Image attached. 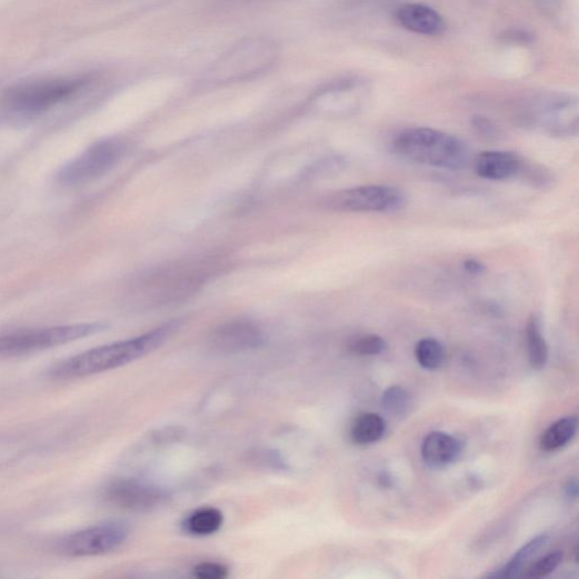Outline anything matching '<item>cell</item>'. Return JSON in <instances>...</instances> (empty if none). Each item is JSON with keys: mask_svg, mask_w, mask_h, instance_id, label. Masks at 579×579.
I'll return each instance as SVG.
<instances>
[{"mask_svg": "<svg viewBox=\"0 0 579 579\" xmlns=\"http://www.w3.org/2000/svg\"><path fill=\"white\" fill-rule=\"evenodd\" d=\"M180 327V320H173L140 337L84 351L56 365L49 375L60 380L78 379L130 365L162 347Z\"/></svg>", "mask_w": 579, "mask_h": 579, "instance_id": "cell-1", "label": "cell"}, {"mask_svg": "<svg viewBox=\"0 0 579 579\" xmlns=\"http://www.w3.org/2000/svg\"><path fill=\"white\" fill-rule=\"evenodd\" d=\"M392 148L413 163L436 169L460 170L470 160L463 140L430 127L407 128L395 137Z\"/></svg>", "mask_w": 579, "mask_h": 579, "instance_id": "cell-2", "label": "cell"}, {"mask_svg": "<svg viewBox=\"0 0 579 579\" xmlns=\"http://www.w3.org/2000/svg\"><path fill=\"white\" fill-rule=\"evenodd\" d=\"M521 120L551 138L571 139L578 134L577 98L563 93L539 96L525 109Z\"/></svg>", "mask_w": 579, "mask_h": 579, "instance_id": "cell-3", "label": "cell"}, {"mask_svg": "<svg viewBox=\"0 0 579 579\" xmlns=\"http://www.w3.org/2000/svg\"><path fill=\"white\" fill-rule=\"evenodd\" d=\"M108 329L103 323L60 326L0 337V357L20 356L66 346Z\"/></svg>", "mask_w": 579, "mask_h": 579, "instance_id": "cell-4", "label": "cell"}, {"mask_svg": "<svg viewBox=\"0 0 579 579\" xmlns=\"http://www.w3.org/2000/svg\"><path fill=\"white\" fill-rule=\"evenodd\" d=\"M478 177L490 181L521 180L533 187L552 184L553 173L519 153L511 151H487L475 160Z\"/></svg>", "mask_w": 579, "mask_h": 579, "instance_id": "cell-5", "label": "cell"}, {"mask_svg": "<svg viewBox=\"0 0 579 579\" xmlns=\"http://www.w3.org/2000/svg\"><path fill=\"white\" fill-rule=\"evenodd\" d=\"M408 204L406 192L390 184L357 186L336 192L327 206L338 212L397 213Z\"/></svg>", "mask_w": 579, "mask_h": 579, "instance_id": "cell-6", "label": "cell"}, {"mask_svg": "<svg viewBox=\"0 0 579 579\" xmlns=\"http://www.w3.org/2000/svg\"><path fill=\"white\" fill-rule=\"evenodd\" d=\"M88 83L84 79H56L26 83L11 89L7 106L22 114L43 112L78 93Z\"/></svg>", "mask_w": 579, "mask_h": 579, "instance_id": "cell-7", "label": "cell"}, {"mask_svg": "<svg viewBox=\"0 0 579 579\" xmlns=\"http://www.w3.org/2000/svg\"><path fill=\"white\" fill-rule=\"evenodd\" d=\"M278 57L274 43L267 39H250L233 47L221 57L213 70V77L227 80H242L269 71Z\"/></svg>", "mask_w": 579, "mask_h": 579, "instance_id": "cell-8", "label": "cell"}, {"mask_svg": "<svg viewBox=\"0 0 579 579\" xmlns=\"http://www.w3.org/2000/svg\"><path fill=\"white\" fill-rule=\"evenodd\" d=\"M123 152L124 147L118 140L99 141L63 166L57 174V180L70 187L96 180L109 172L119 162Z\"/></svg>", "mask_w": 579, "mask_h": 579, "instance_id": "cell-9", "label": "cell"}, {"mask_svg": "<svg viewBox=\"0 0 579 579\" xmlns=\"http://www.w3.org/2000/svg\"><path fill=\"white\" fill-rule=\"evenodd\" d=\"M131 531L120 522L94 526L71 535L60 543V550L71 557H96L118 550Z\"/></svg>", "mask_w": 579, "mask_h": 579, "instance_id": "cell-10", "label": "cell"}, {"mask_svg": "<svg viewBox=\"0 0 579 579\" xmlns=\"http://www.w3.org/2000/svg\"><path fill=\"white\" fill-rule=\"evenodd\" d=\"M266 337L261 328L251 320H230L212 331L209 348L221 355H236L261 348Z\"/></svg>", "mask_w": 579, "mask_h": 579, "instance_id": "cell-11", "label": "cell"}, {"mask_svg": "<svg viewBox=\"0 0 579 579\" xmlns=\"http://www.w3.org/2000/svg\"><path fill=\"white\" fill-rule=\"evenodd\" d=\"M106 500L120 509L149 511L161 506L168 498L160 487L136 479L112 482L104 492Z\"/></svg>", "mask_w": 579, "mask_h": 579, "instance_id": "cell-12", "label": "cell"}, {"mask_svg": "<svg viewBox=\"0 0 579 579\" xmlns=\"http://www.w3.org/2000/svg\"><path fill=\"white\" fill-rule=\"evenodd\" d=\"M462 452V440L441 431L428 433L421 446L422 460L432 469H442L455 463Z\"/></svg>", "mask_w": 579, "mask_h": 579, "instance_id": "cell-13", "label": "cell"}, {"mask_svg": "<svg viewBox=\"0 0 579 579\" xmlns=\"http://www.w3.org/2000/svg\"><path fill=\"white\" fill-rule=\"evenodd\" d=\"M397 22L406 30L426 37H438L446 30L443 18L423 4H405L395 13Z\"/></svg>", "mask_w": 579, "mask_h": 579, "instance_id": "cell-14", "label": "cell"}, {"mask_svg": "<svg viewBox=\"0 0 579 579\" xmlns=\"http://www.w3.org/2000/svg\"><path fill=\"white\" fill-rule=\"evenodd\" d=\"M223 526V513L216 507H202L192 511L184 520L183 530L194 537H210Z\"/></svg>", "mask_w": 579, "mask_h": 579, "instance_id": "cell-15", "label": "cell"}, {"mask_svg": "<svg viewBox=\"0 0 579 579\" xmlns=\"http://www.w3.org/2000/svg\"><path fill=\"white\" fill-rule=\"evenodd\" d=\"M549 536L541 535L525 545L509 561L501 568L487 573L486 578H515L521 576L526 563L548 542Z\"/></svg>", "mask_w": 579, "mask_h": 579, "instance_id": "cell-16", "label": "cell"}, {"mask_svg": "<svg viewBox=\"0 0 579 579\" xmlns=\"http://www.w3.org/2000/svg\"><path fill=\"white\" fill-rule=\"evenodd\" d=\"M527 346L531 367L538 371L545 369L549 359V349L542 332L541 319L535 313L527 323Z\"/></svg>", "mask_w": 579, "mask_h": 579, "instance_id": "cell-17", "label": "cell"}, {"mask_svg": "<svg viewBox=\"0 0 579 579\" xmlns=\"http://www.w3.org/2000/svg\"><path fill=\"white\" fill-rule=\"evenodd\" d=\"M385 432V420L379 415L371 412L359 415L350 429L352 441L361 446L372 445L379 441Z\"/></svg>", "mask_w": 579, "mask_h": 579, "instance_id": "cell-18", "label": "cell"}, {"mask_svg": "<svg viewBox=\"0 0 579 579\" xmlns=\"http://www.w3.org/2000/svg\"><path fill=\"white\" fill-rule=\"evenodd\" d=\"M577 417H566L552 423L541 436L540 447L545 452H556L572 440L577 432Z\"/></svg>", "mask_w": 579, "mask_h": 579, "instance_id": "cell-19", "label": "cell"}, {"mask_svg": "<svg viewBox=\"0 0 579 579\" xmlns=\"http://www.w3.org/2000/svg\"><path fill=\"white\" fill-rule=\"evenodd\" d=\"M246 462L254 468L276 472H286L290 469L282 455L271 448H254L249 450L246 456Z\"/></svg>", "mask_w": 579, "mask_h": 579, "instance_id": "cell-20", "label": "cell"}, {"mask_svg": "<svg viewBox=\"0 0 579 579\" xmlns=\"http://www.w3.org/2000/svg\"><path fill=\"white\" fill-rule=\"evenodd\" d=\"M416 359L427 370H436L441 367L445 351L441 343L432 338L420 340L416 346Z\"/></svg>", "mask_w": 579, "mask_h": 579, "instance_id": "cell-21", "label": "cell"}, {"mask_svg": "<svg viewBox=\"0 0 579 579\" xmlns=\"http://www.w3.org/2000/svg\"><path fill=\"white\" fill-rule=\"evenodd\" d=\"M382 407L395 417L406 416L411 409V398L401 386H391L381 398Z\"/></svg>", "mask_w": 579, "mask_h": 579, "instance_id": "cell-22", "label": "cell"}, {"mask_svg": "<svg viewBox=\"0 0 579 579\" xmlns=\"http://www.w3.org/2000/svg\"><path fill=\"white\" fill-rule=\"evenodd\" d=\"M386 348H388V343L376 335H367L362 337H358L350 341L348 349L349 351L359 357H373L381 355Z\"/></svg>", "mask_w": 579, "mask_h": 579, "instance_id": "cell-23", "label": "cell"}, {"mask_svg": "<svg viewBox=\"0 0 579 579\" xmlns=\"http://www.w3.org/2000/svg\"><path fill=\"white\" fill-rule=\"evenodd\" d=\"M562 558V551H552L533 563L523 576L532 579L547 577L560 566Z\"/></svg>", "mask_w": 579, "mask_h": 579, "instance_id": "cell-24", "label": "cell"}, {"mask_svg": "<svg viewBox=\"0 0 579 579\" xmlns=\"http://www.w3.org/2000/svg\"><path fill=\"white\" fill-rule=\"evenodd\" d=\"M192 575L199 579H224L229 569L219 562H201L192 569Z\"/></svg>", "mask_w": 579, "mask_h": 579, "instance_id": "cell-25", "label": "cell"}, {"mask_svg": "<svg viewBox=\"0 0 579 579\" xmlns=\"http://www.w3.org/2000/svg\"><path fill=\"white\" fill-rule=\"evenodd\" d=\"M472 126L476 133L486 140H496L499 138L500 131L498 126L487 117H473Z\"/></svg>", "mask_w": 579, "mask_h": 579, "instance_id": "cell-26", "label": "cell"}, {"mask_svg": "<svg viewBox=\"0 0 579 579\" xmlns=\"http://www.w3.org/2000/svg\"><path fill=\"white\" fill-rule=\"evenodd\" d=\"M463 270L475 277H480L487 272V267L479 260L468 259L463 262Z\"/></svg>", "mask_w": 579, "mask_h": 579, "instance_id": "cell-27", "label": "cell"}, {"mask_svg": "<svg viewBox=\"0 0 579 579\" xmlns=\"http://www.w3.org/2000/svg\"><path fill=\"white\" fill-rule=\"evenodd\" d=\"M566 496L569 499H577L578 496V483L576 479L570 480L565 488Z\"/></svg>", "mask_w": 579, "mask_h": 579, "instance_id": "cell-28", "label": "cell"}]
</instances>
